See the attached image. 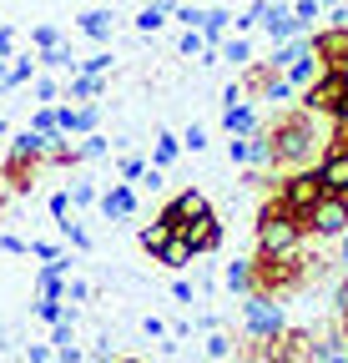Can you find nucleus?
Segmentation results:
<instances>
[{
	"label": "nucleus",
	"instance_id": "obj_1",
	"mask_svg": "<svg viewBox=\"0 0 348 363\" xmlns=\"http://www.w3.org/2000/svg\"><path fill=\"white\" fill-rule=\"evenodd\" d=\"M263 142H268V167L273 172H298V167H313V157L323 152V136H318V116L313 111H278L263 126Z\"/></svg>",
	"mask_w": 348,
	"mask_h": 363
},
{
	"label": "nucleus",
	"instance_id": "obj_2",
	"mask_svg": "<svg viewBox=\"0 0 348 363\" xmlns=\"http://www.w3.org/2000/svg\"><path fill=\"white\" fill-rule=\"evenodd\" d=\"M40 167H46V136L26 126L16 142L6 147V162H0V182H6L11 192H30V187H35L30 177H35Z\"/></svg>",
	"mask_w": 348,
	"mask_h": 363
},
{
	"label": "nucleus",
	"instance_id": "obj_3",
	"mask_svg": "<svg viewBox=\"0 0 348 363\" xmlns=\"http://www.w3.org/2000/svg\"><path fill=\"white\" fill-rule=\"evenodd\" d=\"M303 222L273 197L263 212H257V252H268V257H283V252H298L303 247Z\"/></svg>",
	"mask_w": 348,
	"mask_h": 363
},
{
	"label": "nucleus",
	"instance_id": "obj_4",
	"mask_svg": "<svg viewBox=\"0 0 348 363\" xmlns=\"http://www.w3.org/2000/svg\"><path fill=\"white\" fill-rule=\"evenodd\" d=\"M318 197H323L318 167H298V172H288V177H283V187H278V202H283L298 222H308V212L318 207Z\"/></svg>",
	"mask_w": 348,
	"mask_h": 363
},
{
	"label": "nucleus",
	"instance_id": "obj_5",
	"mask_svg": "<svg viewBox=\"0 0 348 363\" xmlns=\"http://www.w3.org/2000/svg\"><path fill=\"white\" fill-rule=\"evenodd\" d=\"M242 328H247V338H278V333L288 328L283 303L268 298V293H247V298H242Z\"/></svg>",
	"mask_w": 348,
	"mask_h": 363
},
{
	"label": "nucleus",
	"instance_id": "obj_6",
	"mask_svg": "<svg viewBox=\"0 0 348 363\" xmlns=\"http://www.w3.org/2000/svg\"><path fill=\"white\" fill-rule=\"evenodd\" d=\"M343 96H348V71H323L313 86H303V111L313 116H338L343 111Z\"/></svg>",
	"mask_w": 348,
	"mask_h": 363
},
{
	"label": "nucleus",
	"instance_id": "obj_7",
	"mask_svg": "<svg viewBox=\"0 0 348 363\" xmlns=\"http://www.w3.org/2000/svg\"><path fill=\"white\" fill-rule=\"evenodd\" d=\"M303 233H313V238H343L348 233V197L323 192L318 207L308 212V222H303Z\"/></svg>",
	"mask_w": 348,
	"mask_h": 363
},
{
	"label": "nucleus",
	"instance_id": "obj_8",
	"mask_svg": "<svg viewBox=\"0 0 348 363\" xmlns=\"http://www.w3.org/2000/svg\"><path fill=\"white\" fill-rule=\"evenodd\" d=\"M177 238L192 247V257H202V252H217V247H223V222H217V212H202V217L182 222V233H177Z\"/></svg>",
	"mask_w": 348,
	"mask_h": 363
},
{
	"label": "nucleus",
	"instance_id": "obj_9",
	"mask_svg": "<svg viewBox=\"0 0 348 363\" xmlns=\"http://www.w3.org/2000/svg\"><path fill=\"white\" fill-rule=\"evenodd\" d=\"M202 212H212V207H207V197H202L197 187H187V192H177V197L162 207V217H157V222H167L172 233H182V222H192V217H202Z\"/></svg>",
	"mask_w": 348,
	"mask_h": 363
},
{
	"label": "nucleus",
	"instance_id": "obj_10",
	"mask_svg": "<svg viewBox=\"0 0 348 363\" xmlns=\"http://www.w3.org/2000/svg\"><path fill=\"white\" fill-rule=\"evenodd\" d=\"M318 182H323V192L348 197V152H343V147H328V152H323V162H318Z\"/></svg>",
	"mask_w": 348,
	"mask_h": 363
},
{
	"label": "nucleus",
	"instance_id": "obj_11",
	"mask_svg": "<svg viewBox=\"0 0 348 363\" xmlns=\"http://www.w3.org/2000/svg\"><path fill=\"white\" fill-rule=\"evenodd\" d=\"M96 207H101V217H106V222H126V217L137 212V192L126 187V182H111V192H101V197H96Z\"/></svg>",
	"mask_w": 348,
	"mask_h": 363
},
{
	"label": "nucleus",
	"instance_id": "obj_12",
	"mask_svg": "<svg viewBox=\"0 0 348 363\" xmlns=\"http://www.w3.org/2000/svg\"><path fill=\"white\" fill-rule=\"evenodd\" d=\"M96 121H101V106H61V111H56V126H61L66 136L96 131Z\"/></svg>",
	"mask_w": 348,
	"mask_h": 363
},
{
	"label": "nucleus",
	"instance_id": "obj_13",
	"mask_svg": "<svg viewBox=\"0 0 348 363\" xmlns=\"http://www.w3.org/2000/svg\"><path fill=\"white\" fill-rule=\"evenodd\" d=\"M257 26H263V35H268L273 45H278V40H293V35L303 30V26L293 21V11H283V6H268V11H263V21H257Z\"/></svg>",
	"mask_w": 348,
	"mask_h": 363
},
{
	"label": "nucleus",
	"instance_id": "obj_14",
	"mask_svg": "<svg viewBox=\"0 0 348 363\" xmlns=\"http://www.w3.org/2000/svg\"><path fill=\"white\" fill-rule=\"evenodd\" d=\"M223 126H228V136H252V131H263V121H257V111H252L247 101L223 106Z\"/></svg>",
	"mask_w": 348,
	"mask_h": 363
},
{
	"label": "nucleus",
	"instance_id": "obj_15",
	"mask_svg": "<svg viewBox=\"0 0 348 363\" xmlns=\"http://www.w3.org/2000/svg\"><path fill=\"white\" fill-rule=\"evenodd\" d=\"M152 262H162V267H172V272H177V267H187V262H192V247H187L177 233H172V238H167V242L152 252Z\"/></svg>",
	"mask_w": 348,
	"mask_h": 363
},
{
	"label": "nucleus",
	"instance_id": "obj_16",
	"mask_svg": "<svg viewBox=\"0 0 348 363\" xmlns=\"http://www.w3.org/2000/svg\"><path fill=\"white\" fill-rule=\"evenodd\" d=\"M323 71H328V66H323V61H318V56L308 51V56H303V61H293V66H288L283 76L293 81V91H303V86H313V81H318Z\"/></svg>",
	"mask_w": 348,
	"mask_h": 363
},
{
	"label": "nucleus",
	"instance_id": "obj_17",
	"mask_svg": "<svg viewBox=\"0 0 348 363\" xmlns=\"http://www.w3.org/2000/svg\"><path fill=\"white\" fill-rule=\"evenodd\" d=\"M223 283H228V293L247 298V293H252V257H232L228 272H223Z\"/></svg>",
	"mask_w": 348,
	"mask_h": 363
},
{
	"label": "nucleus",
	"instance_id": "obj_18",
	"mask_svg": "<svg viewBox=\"0 0 348 363\" xmlns=\"http://www.w3.org/2000/svg\"><path fill=\"white\" fill-rule=\"evenodd\" d=\"M308 51H313V45H308V40H298V35H293V40H278V45H273V56H268V66H273V71H288L293 61H303Z\"/></svg>",
	"mask_w": 348,
	"mask_h": 363
},
{
	"label": "nucleus",
	"instance_id": "obj_19",
	"mask_svg": "<svg viewBox=\"0 0 348 363\" xmlns=\"http://www.w3.org/2000/svg\"><path fill=\"white\" fill-rule=\"evenodd\" d=\"M96 96H101V76L76 71V76H71V86H66V101H96Z\"/></svg>",
	"mask_w": 348,
	"mask_h": 363
},
{
	"label": "nucleus",
	"instance_id": "obj_20",
	"mask_svg": "<svg viewBox=\"0 0 348 363\" xmlns=\"http://www.w3.org/2000/svg\"><path fill=\"white\" fill-rule=\"evenodd\" d=\"M56 233H61V242H71L76 252H91V233H86L76 217H56Z\"/></svg>",
	"mask_w": 348,
	"mask_h": 363
},
{
	"label": "nucleus",
	"instance_id": "obj_21",
	"mask_svg": "<svg viewBox=\"0 0 348 363\" xmlns=\"http://www.w3.org/2000/svg\"><path fill=\"white\" fill-rule=\"evenodd\" d=\"M228 26H232V16H228L223 6H212V11L202 16V26H197V30L207 35V45H217V40H223V35H228Z\"/></svg>",
	"mask_w": 348,
	"mask_h": 363
},
{
	"label": "nucleus",
	"instance_id": "obj_22",
	"mask_svg": "<svg viewBox=\"0 0 348 363\" xmlns=\"http://www.w3.org/2000/svg\"><path fill=\"white\" fill-rule=\"evenodd\" d=\"M11 61H16V66H6V91H16V86L35 81V66H40V61H35V51H30V56H11Z\"/></svg>",
	"mask_w": 348,
	"mask_h": 363
},
{
	"label": "nucleus",
	"instance_id": "obj_23",
	"mask_svg": "<svg viewBox=\"0 0 348 363\" xmlns=\"http://www.w3.org/2000/svg\"><path fill=\"white\" fill-rule=\"evenodd\" d=\"M111 21H116L111 11H81V21H76V26L91 35V40H106V35H111Z\"/></svg>",
	"mask_w": 348,
	"mask_h": 363
},
{
	"label": "nucleus",
	"instance_id": "obj_24",
	"mask_svg": "<svg viewBox=\"0 0 348 363\" xmlns=\"http://www.w3.org/2000/svg\"><path fill=\"white\" fill-rule=\"evenodd\" d=\"M177 157H182V142H177L172 131H162V136H157V147H152V167H162V172H167Z\"/></svg>",
	"mask_w": 348,
	"mask_h": 363
},
{
	"label": "nucleus",
	"instance_id": "obj_25",
	"mask_svg": "<svg viewBox=\"0 0 348 363\" xmlns=\"http://www.w3.org/2000/svg\"><path fill=\"white\" fill-rule=\"evenodd\" d=\"M35 293H40V298H66V283H61V272H56L51 262L35 272Z\"/></svg>",
	"mask_w": 348,
	"mask_h": 363
},
{
	"label": "nucleus",
	"instance_id": "obj_26",
	"mask_svg": "<svg viewBox=\"0 0 348 363\" xmlns=\"http://www.w3.org/2000/svg\"><path fill=\"white\" fill-rule=\"evenodd\" d=\"M162 26H167V6H162V0H152V6L137 11V30H142V35H152V30H162Z\"/></svg>",
	"mask_w": 348,
	"mask_h": 363
},
{
	"label": "nucleus",
	"instance_id": "obj_27",
	"mask_svg": "<svg viewBox=\"0 0 348 363\" xmlns=\"http://www.w3.org/2000/svg\"><path fill=\"white\" fill-rule=\"evenodd\" d=\"M40 66H51V71H71L76 76V56H71V45H51V51H40Z\"/></svg>",
	"mask_w": 348,
	"mask_h": 363
},
{
	"label": "nucleus",
	"instance_id": "obj_28",
	"mask_svg": "<svg viewBox=\"0 0 348 363\" xmlns=\"http://www.w3.org/2000/svg\"><path fill=\"white\" fill-rule=\"evenodd\" d=\"M35 318H40V323H51V328L66 323V318H71V313H66V298H40V303H35Z\"/></svg>",
	"mask_w": 348,
	"mask_h": 363
},
{
	"label": "nucleus",
	"instance_id": "obj_29",
	"mask_svg": "<svg viewBox=\"0 0 348 363\" xmlns=\"http://www.w3.org/2000/svg\"><path fill=\"white\" fill-rule=\"evenodd\" d=\"M223 61H232V66H247L252 61V45H247V35H232V40H223V51H217Z\"/></svg>",
	"mask_w": 348,
	"mask_h": 363
},
{
	"label": "nucleus",
	"instance_id": "obj_30",
	"mask_svg": "<svg viewBox=\"0 0 348 363\" xmlns=\"http://www.w3.org/2000/svg\"><path fill=\"white\" fill-rule=\"evenodd\" d=\"M30 131H40V136H61V126H56V106H35V111H30Z\"/></svg>",
	"mask_w": 348,
	"mask_h": 363
},
{
	"label": "nucleus",
	"instance_id": "obj_31",
	"mask_svg": "<svg viewBox=\"0 0 348 363\" xmlns=\"http://www.w3.org/2000/svg\"><path fill=\"white\" fill-rule=\"evenodd\" d=\"M167 238H172V227H167V222H152V227H142V233H137L142 252H157V247H162Z\"/></svg>",
	"mask_w": 348,
	"mask_h": 363
},
{
	"label": "nucleus",
	"instance_id": "obj_32",
	"mask_svg": "<svg viewBox=\"0 0 348 363\" xmlns=\"http://www.w3.org/2000/svg\"><path fill=\"white\" fill-rule=\"evenodd\" d=\"M76 157H81V162H91V157H106V136H96V131H86L81 142H76Z\"/></svg>",
	"mask_w": 348,
	"mask_h": 363
},
{
	"label": "nucleus",
	"instance_id": "obj_33",
	"mask_svg": "<svg viewBox=\"0 0 348 363\" xmlns=\"http://www.w3.org/2000/svg\"><path fill=\"white\" fill-rule=\"evenodd\" d=\"M177 51H182V56H207L212 45H207V35H202V30H182V40H177Z\"/></svg>",
	"mask_w": 348,
	"mask_h": 363
},
{
	"label": "nucleus",
	"instance_id": "obj_34",
	"mask_svg": "<svg viewBox=\"0 0 348 363\" xmlns=\"http://www.w3.org/2000/svg\"><path fill=\"white\" fill-rule=\"evenodd\" d=\"M30 91H35V106H51V101L61 96V86H56L51 76H35V81H30Z\"/></svg>",
	"mask_w": 348,
	"mask_h": 363
},
{
	"label": "nucleus",
	"instance_id": "obj_35",
	"mask_svg": "<svg viewBox=\"0 0 348 363\" xmlns=\"http://www.w3.org/2000/svg\"><path fill=\"white\" fill-rule=\"evenodd\" d=\"M30 45H35V51H51V45H61V30L56 26H35L30 30Z\"/></svg>",
	"mask_w": 348,
	"mask_h": 363
},
{
	"label": "nucleus",
	"instance_id": "obj_36",
	"mask_svg": "<svg viewBox=\"0 0 348 363\" xmlns=\"http://www.w3.org/2000/svg\"><path fill=\"white\" fill-rule=\"evenodd\" d=\"M207 358H212V363H228V358H232V338L212 333V338H207Z\"/></svg>",
	"mask_w": 348,
	"mask_h": 363
},
{
	"label": "nucleus",
	"instance_id": "obj_37",
	"mask_svg": "<svg viewBox=\"0 0 348 363\" xmlns=\"http://www.w3.org/2000/svg\"><path fill=\"white\" fill-rule=\"evenodd\" d=\"M76 71H86V76H106V71H111V51H96L91 61H76Z\"/></svg>",
	"mask_w": 348,
	"mask_h": 363
},
{
	"label": "nucleus",
	"instance_id": "obj_38",
	"mask_svg": "<svg viewBox=\"0 0 348 363\" xmlns=\"http://www.w3.org/2000/svg\"><path fill=\"white\" fill-rule=\"evenodd\" d=\"M172 16H177V21H182V26H187V30H197V26H202V16H207V11H202V6H172Z\"/></svg>",
	"mask_w": 348,
	"mask_h": 363
},
{
	"label": "nucleus",
	"instance_id": "obj_39",
	"mask_svg": "<svg viewBox=\"0 0 348 363\" xmlns=\"http://www.w3.org/2000/svg\"><path fill=\"white\" fill-rule=\"evenodd\" d=\"M293 21H298V26L318 21V0H293Z\"/></svg>",
	"mask_w": 348,
	"mask_h": 363
},
{
	"label": "nucleus",
	"instance_id": "obj_40",
	"mask_svg": "<svg viewBox=\"0 0 348 363\" xmlns=\"http://www.w3.org/2000/svg\"><path fill=\"white\" fill-rule=\"evenodd\" d=\"M177 142H182L187 152H202V147H207V131H202V126H187V131L177 136Z\"/></svg>",
	"mask_w": 348,
	"mask_h": 363
},
{
	"label": "nucleus",
	"instance_id": "obj_41",
	"mask_svg": "<svg viewBox=\"0 0 348 363\" xmlns=\"http://www.w3.org/2000/svg\"><path fill=\"white\" fill-rule=\"evenodd\" d=\"M26 252H30V257H40V262L61 257V247H56V242H40V238H35V242H26Z\"/></svg>",
	"mask_w": 348,
	"mask_h": 363
},
{
	"label": "nucleus",
	"instance_id": "obj_42",
	"mask_svg": "<svg viewBox=\"0 0 348 363\" xmlns=\"http://www.w3.org/2000/svg\"><path fill=\"white\" fill-rule=\"evenodd\" d=\"M96 202V187H86V182H76L71 187V207H91Z\"/></svg>",
	"mask_w": 348,
	"mask_h": 363
},
{
	"label": "nucleus",
	"instance_id": "obj_43",
	"mask_svg": "<svg viewBox=\"0 0 348 363\" xmlns=\"http://www.w3.org/2000/svg\"><path fill=\"white\" fill-rule=\"evenodd\" d=\"M142 172H147L142 157H121V177H126V182H142Z\"/></svg>",
	"mask_w": 348,
	"mask_h": 363
},
{
	"label": "nucleus",
	"instance_id": "obj_44",
	"mask_svg": "<svg viewBox=\"0 0 348 363\" xmlns=\"http://www.w3.org/2000/svg\"><path fill=\"white\" fill-rule=\"evenodd\" d=\"M247 147H252V136H232V142H228V157L247 167Z\"/></svg>",
	"mask_w": 348,
	"mask_h": 363
},
{
	"label": "nucleus",
	"instance_id": "obj_45",
	"mask_svg": "<svg viewBox=\"0 0 348 363\" xmlns=\"http://www.w3.org/2000/svg\"><path fill=\"white\" fill-rule=\"evenodd\" d=\"M86 298H91V283L71 278V283H66V303H86Z\"/></svg>",
	"mask_w": 348,
	"mask_h": 363
},
{
	"label": "nucleus",
	"instance_id": "obj_46",
	"mask_svg": "<svg viewBox=\"0 0 348 363\" xmlns=\"http://www.w3.org/2000/svg\"><path fill=\"white\" fill-rule=\"evenodd\" d=\"M333 147H343V152H348V111H338V116H333Z\"/></svg>",
	"mask_w": 348,
	"mask_h": 363
},
{
	"label": "nucleus",
	"instance_id": "obj_47",
	"mask_svg": "<svg viewBox=\"0 0 348 363\" xmlns=\"http://www.w3.org/2000/svg\"><path fill=\"white\" fill-rule=\"evenodd\" d=\"M81 358H86V353L76 348V338H71V343H56V363H81Z\"/></svg>",
	"mask_w": 348,
	"mask_h": 363
},
{
	"label": "nucleus",
	"instance_id": "obj_48",
	"mask_svg": "<svg viewBox=\"0 0 348 363\" xmlns=\"http://www.w3.org/2000/svg\"><path fill=\"white\" fill-rule=\"evenodd\" d=\"M26 358H30V363H51V358H56V348H51V343H30V348H26Z\"/></svg>",
	"mask_w": 348,
	"mask_h": 363
},
{
	"label": "nucleus",
	"instance_id": "obj_49",
	"mask_svg": "<svg viewBox=\"0 0 348 363\" xmlns=\"http://www.w3.org/2000/svg\"><path fill=\"white\" fill-rule=\"evenodd\" d=\"M16 45H21V40H16V30H11V26H0V56L11 61V56H16Z\"/></svg>",
	"mask_w": 348,
	"mask_h": 363
},
{
	"label": "nucleus",
	"instance_id": "obj_50",
	"mask_svg": "<svg viewBox=\"0 0 348 363\" xmlns=\"http://www.w3.org/2000/svg\"><path fill=\"white\" fill-rule=\"evenodd\" d=\"M71 212H76V207H71V192H56V197H51V217H71Z\"/></svg>",
	"mask_w": 348,
	"mask_h": 363
},
{
	"label": "nucleus",
	"instance_id": "obj_51",
	"mask_svg": "<svg viewBox=\"0 0 348 363\" xmlns=\"http://www.w3.org/2000/svg\"><path fill=\"white\" fill-rule=\"evenodd\" d=\"M0 252H16V257H26V242H21L16 233H0Z\"/></svg>",
	"mask_w": 348,
	"mask_h": 363
},
{
	"label": "nucleus",
	"instance_id": "obj_52",
	"mask_svg": "<svg viewBox=\"0 0 348 363\" xmlns=\"http://www.w3.org/2000/svg\"><path fill=\"white\" fill-rule=\"evenodd\" d=\"M142 333H147V338H162L167 323H162V318H142Z\"/></svg>",
	"mask_w": 348,
	"mask_h": 363
},
{
	"label": "nucleus",
	"instance_id": "obj_53",
	"mask_svg": "<svg viewBox=\"0 0 348 363\" xmlns=\"http://www.w3.org/2000/svg\"><path fill=\"white\" fill-rule=\"evenodd\" d=\"M172 298H177V303H192V283L177 278V283H172Z\"/></svg>",
	"mask_w": 348,
	"mask_h": 363
},
{
	"label": "nucleus",
	"instance_id": "obj_54",
	"mask_svg": "<svg viewBox=\"0 0 348 363\" xmlns=\"http://www.w3.org/2000/svg\"><path fill=\"white\" fill-rule=\"evenodd\" d=\"M323 363H348V343H338V348H333V353H328Z\"/></svg>",
	"mask_w": 348,
	"mask_h": 363
},
{
	"label": "nucleus",
	"instance_id": "obj_55",
	"mask_svg": "<svg viewBox=\"0 0 348 363\" xmlns=\"http://www.w3.org/2000/svg\"><path fill=\"white\" fill-rule=\"evenodd\" d=\"M338 338H343V343H348V308H343V313H338Z\"/></svg>",
	"mask_w": 348,
	"mask_h": 363
},
{
	"label": "nucleus",
	"instance_id": "obj_56",
	"mask_svg": "<svg viewBox=\"0 0 348 363\" xmlns=\"http://www.w3.org/2000/svg\"><path fill=\"white\" fill-rule=\"evenodd\" d=\"M338 262H343V267H348V233H343V238H338Z\"/></svg>",
	"mask_w": 348,
	"mask_h": 363
},
{
	"label": "nucleus",
	"instance_id": "obj_57",
	"mask_svg": "<svg viewBox=\"0 0 348 363\" xmlns=\"http://www.w3.org/2000/svg\"><path fill=\"white\" fill-rule=\"evenodd\" d=\"M6 197H11V187H0V207H6Z\"/></svg>",
	"mask_w": 348,
	"mask_h": 363
},
{
	"label": "nucleus",
	"instance_id": "obj_58",
	"mask_svg": "<svg viewBox=\"0 0 348 363\" xmlns=\"http://www.w3.org/2000/svg\"><path fill=\"white\" fill-rule=\"evenodd\" d=\"M111 363H142V358H111Z\"/></svg>",
	"mask_w": 348,
	"mask_h": 363
},
{
	"label": "nucleus",
	"instance_id": "obj_59",
	"mask_svg": "<svg viewBox=\"0 0 348 363\" xmlns=\"http://www.w3.org/2000/svg\"><path fill=\"white\" fill-rule=\"evenodd\" d=\"M162 6H167V11H172V6H177V0H162Z\"/></svg>",
	"mask_w": 348,
	"mask_h": 363
},
{
	"label": "nucleus",
	"instance_id": "obj_60",
	"mask_svg": "<svg viewBox=\"0 0 348 363\" xmlns=\"http://www.w3.org/2000/svg\"><path fill=\"white\" fill-rule=\"evenodd\" d=\"M318 6H338V0H318Z\"/></svg>",
	"mask_w": 348,
	"mask_h": 363
},
{
	"label": "nucleus",
	"instance_id": "obj_61",
	"mask_svg": "<svg viewBox=\"0 0 348 363\" xmlns=\"http://www.w3.org/2000/svg\"><path fill=\"white\" fill-rule=\"evenodd\" d=\"M0 96H6V81H0Z\"/></svg>",
	"mask_w": 348,
	"mask_h": 363
},
{
	"label": "nucleus",
	"instance_id": "obj_62",
	"mask_svg": "<svg viewBox=\"0 0 348 363\" xmlns=\"http://www.w3.org/2000/svg\"><path fill=\"white\" fill-rule=\"evenodd\" d=\"M0 136H6V121H0Z\"/></svg>",
	"mask_w": 348,
	"mask_h": 363
}]
</instances>
